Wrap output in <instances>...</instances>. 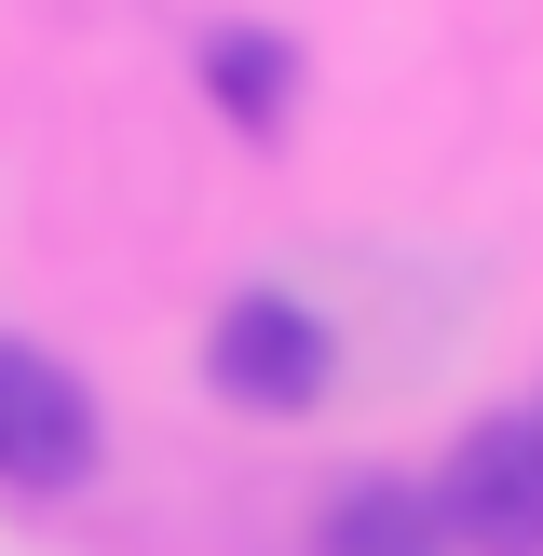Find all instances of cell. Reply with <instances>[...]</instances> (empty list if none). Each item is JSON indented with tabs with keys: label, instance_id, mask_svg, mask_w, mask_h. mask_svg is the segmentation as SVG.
<instances>
[{
	"label": "cell",
	"instance_id": "6da1fadb",
	"mask_svg": "<svg viewBox=\"0 0 543 556\" xmlns=\"http://www.w3.org/2000/svg\"><path fill=\"white\" fill-rule=\"evenodd\" d=\"M204 394L244 407V421H313L340 394V326L299 286H231L217 326H204Z\"/></svg>",
	"mask_w": 543,
	"mask_h": 556
},
{
	"label": "cell",
	"instance_id": "7a4b0ae2",
	"mask_svg": "<svg viewBox=\"0 0 543 556\" xmlns=\"http://www.w3.org/2000/svg\"><path fill=\"white\" fill-rule=\"evenodd\" d=\"M434 516L462 556H543V407H489L434 476Z\"/></svg>",
	"mask_w": 543,
	"mask_h": 556
},
{
	"label": "cell",
	"instance_id": "3957f363",
	"mask_svg": "<svg viewBox=\"0 0 543 556\" xmlns=\"http://www.w3.org/2000/svg\"><path fill=\"white\" fill-rule=\"evenodd\" d=\"M96 394H81L68 353L41 340H0V489H27V503H68L81 476H96Z\"/></svg>",
	"mask_w": 543,
	"mask_h": 556
},
{
	"label": "cell",
	"instance_id": "277c9868",
	"mask_svg": "<svg viewBox=\"0 0 543 556\" xmlns=\"http://www.w3.org/2000/svg\"><path fill=\"white\" fill-rule=\"evenodd\" d=\"M313 556H462L449 516H434V489L407 476H340L313 503Z\"/></svg>",
	"mask_w": 543,
	"mask_h": 556
},
{
	"label": "cell",
	"instance_id": "5b68a950",
	"mask_svg": "<svg viewBox=\"0 0 543 556\" xmlns=\"http://www.w3.org/2000/svg\"><path fill=\"white\" fill-rule=\"evenodd\" d=\"M204 96H217V123L286 136V109H299V41H286V27H204Z\"/></svg>",
	"mask_w": 543,
	"mask_h": 556
}]
</instances>
